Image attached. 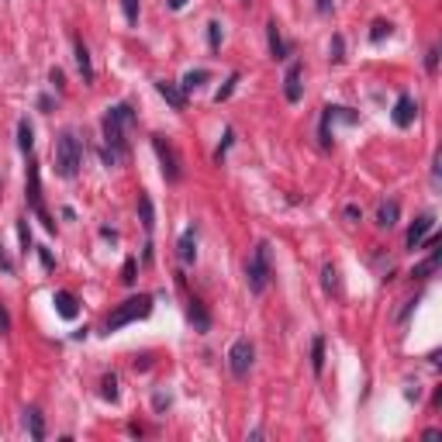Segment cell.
Listing matches in <instances>:
<instances>
[{
	"mask_svg": "<svg viewBox=\"0 0 442 442\" xmlns=\"http://www.w3.org/2000/svg\"><path fill=\"white\" fill-rule=\"evenodd\" d=\"M25 422H28V432H32V439H35V442L45 439V422H41V411H39V408H28V411H25Z\"/></svg>",
	"mask_w": 442,
	"mask_h": 442,
	"instance_id": "d6986e66",
	"label": "cell"
},
{
	"mask_svg": "<svg viewBox=\"0 0 442 442\" xmlns=\"http://www.w3.org/2000/svg\"><path fill=\"white\" fill-rule=\"evenodd\" d=\"M204 80H207V70H190V73L183 77V83H180V90H183V93H194L197 86H204Z\"/></svg>",
	"mask_w": 442,
	"mask_h": 442,
	"instance_id": "7402d4cb",
	"label": "cell"
},
{
	"mask_svg": "<svg viewBox=\"0 0 442 442\" xmlns=\"http://www.w3.org/2000/svg\"><path fill=\"white\" fill-rule=\"evenodd\" d=\"M52 304H56L59 318H66V322H73V318L80 315V301H77V294H70V290H56Z\"/></svg>",
	"mask_w": 442,
	"mask_h": 442,
	"instance_id": "30bf717a",
	"label": "cell"
},
{
	"mask_svg": "<svg viewBox=\"0 0 442 442\" xmlns=\"http://www.w3.org/2000/svg\"><path fill=\"white\" fill-rule=\"evenodd\" d=\"M432 228H436V214H422V218H415L411 228H408V249H418L422 242L429 239Z\"/></svg>",
	"mask_w": 442,
	"mask_h": 442,
	"instance_id": "ba28073f",
	"label": "cell"
},
{
	"mask_svg": "<svg viewBox=\"0 0 442 442\" xmlns=\"http://www.w3.org/2000/svg\"><path fill=\"white\" fill-rule=\"evenodd\" d=\"M176 256H180L183 266H190V263L197 259V232H194V228H187V232L180 235V242H176Z\"/></svg>",
	"mask_w": 442,
	"mask_h": 442,
	"instance_id": "4fadbf2b",
	"label": "cell"
},
{
	"mask_svg": "<svg viewBox=\"0 0 442 442\" xmlns=\"http://www.w3.org/2000/svg\"><path fill=\"white\" fill-rule=\"evenodd\" d=\"M135 270H138V263H135V259H124V270H121V283H128V287H131V283H135Z\"/></svg>",
	"mask_w": 442,
	"mask_h": 442,
	"instance_id": "1f68e13d",
	"label": "cell"
},
{
	"mask_svg": "<svg viewBox=\"0 0 442 442\" xmlns=\"http://www.w3.org/2000/svg\"><path fill=\"white\" fill-rule=\"evenodd\" d=\"M7 332H11V315H7V308L0 301V335H7Z\"/></svg>",
	"mask_w": 442,
	"mask_h": 442,
	"instance_id": "d590c367",
	"label": "cell"
},
{
	"mask_svg": "<svg viewBox=\"0 0 442 442\" xmlns=\"http://www.w3.org/2000/svg\"><path fill=\"white\" fill-rule=\"evenodd\" d=\"M52 156H56V173H59L63 180H73V176L80 173L83 145H80V138H77V131H73V128L59 131V138H56V149H52Z\"/></svg>",
	"mask_w": 442,
	"mask_h": 442,
	"instance_id": "7a4b0ae2",
	"label": "cell"
},
{
	"mask_svg": "<svg viewBox=\"0 0 442 442\" xmlns=\"http://www.w3.org/2000/svg\"><path fill=\"white\" fill-rule=\"evenodd\" d=\"M156 90H160V97L173 108V111H183L187 108V93L176 86V83H169V80H156Z\"/></svg>",
	"mask_w": 442,
	"mask_h": 442,
	"instance_id": "8fae6325",
	"label": "cell"
},
{
	"mask_svg": "<svg viewBox=\"0 0 442 442\" xmlns=\"http://www.w3.org/2000/svg\"><path fill=\"white\" fill-rule=\"evenodd\" d=\"M104 162L108 166H118L124 156H128V135H131V128H135V111H131V104H115V108H108V115H104Z\"/></svg>",
	"mask_w": 442,
	"mask_h": 442,
	"instance_id": "6da1fadb",
	"label": "cell"
},
{
	"mask_svg": "<svg viewBox=\"0 0 442 442\" xmlns=\"http://www.w3.org/2000/svg\"><path fill=\"white\" fill-rule=\"evenodd\" d=\"M152 315V294H138V297H128V301H121L118 308L108 315V322H104V332L108 335H115L121 332L124 325L131 322H142V318H149Z\"/></svg>",
	"mask_w": 442,
	"mask_h": 442,
	"instance_id": "3957f363",
	"label": "cell"
},
{
	"mask_svg": "<svg viewBox=\"0 0 442 442\" xmlns=\"http://www.w3.org/2000/svg\"><path fill=\"white\" fill-rule=\"evenodd\" d=\"M436 266H439V252L432 249V256H429L425 263H418V266L411 270V277H415V280H429V277L436 273Z\"/></svg>",
	"mask_w": 442,
	"mask_h": 442,
	"instance_id": "ffe728a7",
	"label": "cell"
},
{
	"mask_svg": "<svg viewBox=\"0 0 442 442\" xmlns=\"http://www.w3.org/2000/svg\"><path fill=\"white\" fill-rule=\"evenodd\" d=\"M162 408H169V394H156V411H162Z\"/></svg>",
	"mask_w": 442,
	"mask_h": 442,
	"instance_id": "74e56055",
	"label": "cell"
},
{
	"mask_svg": "<svg viewBox=\"0 0 442 442\" xmlns=\"http://www.w3.org/2000/svg\"><path fill=\"white\" fill-rule=\"evenodd\" d=\"M252 360H256V349H252V342L249 339H235V346L228 349V370H232V377H249V370H252Z\"/></svg>",
	"mask_w": 442,
	"mask_h": 442,
	"instance_id": "52a82bcc",
	"label": "cell"
},
{
	"mask_svg": "<svg viewBox=\"0 0 442 442\" xmlns=\"http://www.w3.org/2000/svg\"><path fill=\"white\" fill-rule=\"evenodd\" d=\"M235 83H239V73H232V77H228V83L214 93V100H218V104H221V100H228V97H232V90H235Z\"/></svg>",
	"mask_w": 442,
	"mask_h": 442,
	"instance_id": "f546056e",
	"label": "cell"
},
{
	"mask_svg": "<svg viewBox=\"0 0 442 442\" xmlns=\"http://www.w3.org/2000/svg\"><path fill=\"white\" fill-rule=\"evenodd\" d=\"M187 315H190V322H194V328H197V332H211V315H207V308H204V304L197 301V297L190 301Z\"/></svg>",
	"mask_w": 442,
	"mask_h": 442,
	"instance_id": "e0dca14e",
	"label": "cell"
},
{
	"mask_svg": "<svg viewBox=\"0 0 442 442\" xmlns=\"http://www.w3.org/2000/svg\"><path fill=\"white\" fill-rule=\"evenodd\" d=\"M273 280V256H270V242H256L249 263H245V283L252 294H263Z\"/></svg>",
	"mask_w": 442,
	"mask_h": 442,
	"instance_id": "277c9868",
	"label": "cell"
},
{
	"mask_svg": "<svg viewBox=\"0 0 442 442\" xmlns=\"http://www.w3.org/2000/svg\"><path fill=\"white\" fill-rule=\"evenodd\" d=\"M342 48H346V41H342V35H335L332 45H328V59H332V63H342Z\"/></svg>",
	"mask_w": 442,
	"mask_h": 442,
	"instance_id": "f1b7e54d",
	"label": "cell"
},
{
	"mask_svg": "<svg viewBox=\"0 0 442 442\" xmlns=\"http://www.w3.org/2000/svg\"><path fill=\"white\" fill-rule=\"evenodd\" d=\"M245 4H249V0H245Z\"/></svg>",
	"mask_w": 442,
	"mask_h": 442,
	"instance_id": "7bdbcfd3",
	"label": "cell"
},
{
	"mask_svg": "<svg viewBox=\"0 0 442 442\" xmlns=\"http://www.w3.org/2000/svg\"><path fill=\"white\" fill-rule=\"evenodd\" d=\"M28 207L39 214V221L48 232H56V221H52V214H48L45 204H41V176H39V166H35V162H28Z\"/></svg>",
	"mask_w": 442,
	"mask_h": 442,
	"instance_id": "8992f818",
	"label": "cell"
},
{
	"mask_svg": "<svg viewBox=\"0 0 442 442\" xmlns=\"http://www.w3.org/2000/svg\"><path fill=\"white\" fill-rule=\"evenodd\" d=\"M283 97H287L290 104L301 100V63H290V66H287V77H283Z\"/></svg>",
	"mask_w": 442,
	"mask_h": 442,
	"instance_id": "7c38bea8",
	"label": "cell"
},
{
	"mask_svg": "<svg viewBox=\"0 0 442 442\" xmlns=\"http://www.w3.org/2000/svg\"><path fill=\"white\" fill-rule=\"evenodd\" d=\"M73 48H77V70H80L83 83H90V80H93V66H90V52H86V45H83L80 39L73 41Z\"/></svg>",
	"mask_w": 442,
	"mask_h": 442,
	"instance_id": "ac0fdd59",
	"label": "cell"
},
{
	"mask_svg": "<svg viewBox=\"0 0 442 442\" xmlns=\"http://www.w3.org/2000/svg\"><path fill=\"white\" fill-rule=\"evenodd\" d=\"M391 32H394V25H391V21H377V25H373V32H370V41H384Z\"/></svg>",
	"mask_w": 442,
	"mask_h": 442,
	"instance_id": "4316f807",
	"label": "cell"
},
{
	"mask_svg": "<svg viewBox=\"0 0 442 442\" xmlns=\"http://www.w3.org/2000/svg\"><path fill=\"white\" fill-rule=\"evenodd\" d=\"M207 45H211V48L221 45V21H211V25H207Z\"/></svg>",
	"mask_w": 442,
	"mask_h": 442,
	"instance_id": "4dcf8cb0",
	"label": "cell"
},
{
	"mask_svg": "<svg viewBox=\"0 0 442 442\" xmlns=\"http://www.w3.org/2000/svg\"><path fill=\"white\" fill-rule=\"evenodd\" d=\"M32 145H35L32 124H28V121H18V149H21V152H32Z\"/></svg>",
	"mask_w": 442,
	"mask_h": 442,
	"instance_id": "44dd1931",
	"label": "cell"
},
{
	"mask_svg": "<svg viewBox=\"0 0 442 442\" xmlns=\"http://www.w3.org/2000/svg\"><path fill=\"white\" fill-rule=\"evenodd\" d=\"M0 270H4V273H14V259L7 256V249H4V242H0Z\"/></svg>",
	"mask_w": 442,
	"mask_h": 442,
	"instance_id": "836d02e7",
	"label": "cell"
},
{
	"mask_svg": "<svg viewBox=\"0 0 442 442\" xmlns=\"http://www.w3.org/2000/svg\"><path fill=\"white\" fill-rule=\"evenodd\" d=\"M311 370L322 377V370H325V339L318 335L315 342H311Z\"/></svg>",
	"mask_w": 442,
	"mask_h": 442,
	"instance_id": "603a6c76",
	"label": "cell"
},
{
	"mask_svg": "<svg viewBox=\"0 0 442 442\" xmlns=\"http://www.w3.org/2000/svg\"><path fill=\"white\" fill-rule=\"evenodd\" d=\"M398 214H401L398 201H380V207H377V225H380V228H394V225H398Z\"/></svg>",
	"mask_w": 442,
	"mask_h": 442,
	"instance_id": "2e32d148",
	"label": "cell"
},
{
	"mask_svg": "<svg viewBox=\"0 0 442 442\" xmlns=\"http://www.w3.org/2000/svg\"><path fill=\"white\" fill-rule=\"evenodd\" d=\"M404 394H408V401H418V394H422V391H418V384H415V387H408Z\"/></svg>",
	"mask_w": 442,
	"mask_h": 442,
	"instance_id": "ab89813d",
	"label": "cell"
},
{
	"mask_svg": "<svg viewBox=\"0 0 442 442\" xmlns=\"http://www.w3.org/2000/svg\"><path fill=\"white\" fill-rule=\"evenodd\" d=\"M266 41H270V56H273V59H287V41H283L277 21L266 25Z\"/></svg>",
	"mask_w": 442,
	"mask_h": 442,
	"instance_id": "9a60e30c",
	"label": "cell"
},
{
	"mask_svg": "<svg viewBox=\"0 0 442 442\" xmlns=\"http://www.w3.org/2000/svg\"><path fill=\"white\" fill-rule=\"evenodd\" d=\"M138 221H142L145 235H152V228H156V207H152L149 194H138Z\"/></svg>",
	"mask_w": 442,
	"mask_h": 442,
	"instance_id": "5bb4252c",
	"label": "cell"
},
{
	"mask_svg": "<svg viewBox=\"0 0 442 442\" xmlns=\"http://www.w3.org/2000/svg\"><path fill=\"white\" fill-rule=\"evenodd\" d=\"M152 149H156V156L162 162V176H166V183H180V176H183V169H180V156H176V149L166 142V135H152Z\"/></svg>",
	"mask_w": 442,
	"mask_h": 442,
	"instance_id": "5b68a950",
	"label": "cell"
},
{
	"mask_svg": "<svg viewBox=\"0 0 442 442\" xmlns=\"http://www.w3.org/2000/svg\"><path fill=\"white\" fill-rule=\"evenodd\" d=\"M318 11H322V14H328V11H332V0H318Z\"/></svg>",
	"mask_w": 442,
	"mask_h": 442,
	"instance_id": "60d3db41",
	"label": "cell"
},
{
	"mask_svg": "<svg viewBox=\"0 0 442 442\" xmlns=\"http://www.w3.org/2000/svg\"><path fill=\"white\" fill-rule=\"evenodd\" d=\"M121 7H124V21L138 25V0H121Z\"/></svg>",
	"mask_w": 442,
	"mask_h": 442,
	"instance_id": "83f0119b",
	"label": "cell"
},
{
	"mask_svg": "<svg viewBox=\"0 0 442 442\" xmlns=\"http://www.w3.org/2000/svg\"><path fill=\"white\" fill-rule=\"evenodd\" d=\"M39 256H41V263H45V266H52V263H56V259H52V252H48V249H39Z\"/></svg>",
	"mask_w": 442,
	"mask_h": 442,
	"instance_id": "f35d334b",
	"label": "cell"
},
{
	"mask_svg": "<svg viewBox=\"0 0 442 442\" xmlns=\"http://www.w3.org/2000/svg\"><path fill=\"white\" fill-rule=\"evenodd\" d=\"M18 235H21V252L28 256V252H32V232H28V218H21V221H18Z\"/></svg>",
	"mask_w": 442,
	"mask_h": 442,
	"instance_id": "484cf974",
	"label": "cell"
},
{
	"mask_svg": "<svg viewBox=\"0 0 442 442\" xmlns=\"http://www.w3.org/2000/svg\"><path fill=\"white\" fill-rule=\"evenodd\" d=\"M232 138H235V131H232V128H225V142L218 145V152H214V162H221V160H225V152H228V145H232Z\"/></svg>",
	"mask_w": 442,
	"mask_h": 442,
	"instance_id": "d6a6232c",
	"label": "cell"
},
{
	"mask_svg": "<svg viewBox=\"0 0 442 442\" xmlns=\"http://www.w3.org/2000/svg\"><path fill=\"white\" fill-rule=\"evenodd\" d=\"M436 66H439V48H429V56H425V70L436 73Z\"/></svg>",
	"mask_w": 442,
	"mask_h": 442,
	"instance_id": "e575fe53",
	"label": "cell"
},
{
	"mask_svg": "<svg viewBox=\"0 0 442 442\" xmlns=\"http://www.w3.org/2000/svg\"><path fill=\"white\" fill-rule=\"evenodd\" d=\"M100 387H104V391H100V394H104V401H118V377H115V373H111V377H104V384H100Z\"/></svg>",
	"mask_w": 442,
	"mask_h": 442,
	"instance_id": "d4e9b609",
	"label": "cell"
},
{
	"mask_svg": "<svg viewBox=\"0 0 442 442\" xmlns=\"http://www.w3.org/2000/svg\"><path fill=\"white\" fill-rule=\"evenodd\" d=\"M322 283H325V290H328V294H339V270H335L332 263L322 270Z\"/></svg>",
	"mask_w": 442,
	"mask_h": 442,
	"instance_id": "cb8c5ba5",
	"label": "cell"
},
{
	"mask_svg": "<svg viewBox=\"0 0 442 442\" xmlns=\"http://www.w3.org/2000/svg\"><path fill=\"white\" fill-rule=\"evenodd\" d=\"M183 4H187V0H169V7H173V11H180Z\"/></svg>",
	"mask_w": 442,
	"mask_h": 442,
	"instance_id": "b9f144b4",
	"label": "cell"
},
{
	"mask_svg": "<svg viewBox=\"0 0 442 442\" xmlns=\"http://www.w3.org/2000/svg\"><path fill=\"white\" fill-rule=\"evenodd\" d=\"M342 214H346V221H353V225H356V221H360V218H363V211H360V207H356V204H349V207H346Z\"/></svg>",
	"mask_w": 442,
	"mask_h": 442,
	"instance_id": "8d00e7d4",
	"label": "cell"
},
{
	"mask_svg": "<svg viewBox=\"0 0 442 442\" xmlns=\"http://www.w3.org/2000/svg\"><path fill=\"white\" fill-rule=\"evenodd\" d=\"M415 115H418V104H415V97L411 93H401L398 97V104H394V124L398 128H411V121H415Z\"/></svg>",
	"mask_w": 442,
	"mask_h": 442,
	"instance_id": "9c48e42d",
	"label": "cell"
}]
</instances>
